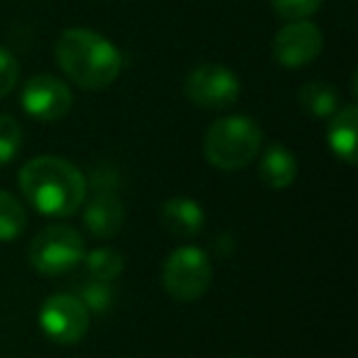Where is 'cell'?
Wrapping results in <instances>:
<instances>
[{
	"instance_id": "obj_11",
	"label": "cell",
	"mask_w": 358,
	"mask_h": 358,
	"mask_svg": "<svg viewBox=\"0 0 358 358\" xmlns=\"http://www.w3.org/2000/svg\"><path fill=\"white\" fill-rule=\"evenodd\" d=\"M159 219H162L164 229L177 238H194L204 229L206 214L199 201L189 199V196H174L162 204Z\"/></svg>"
},
{
	"instance_id": "obj_4",
	"label": "cell",
	"mask_w": 358,
	"mask_h": 358,
	"mask_svg": "<svg viewBox=\"0 0 358 358\" xmlns=\"http://www.w3.org/2000/svg\"><path fill=\"white\" fill-rule=\"evenodd\" d=\"M211 278L214 268L209 255L196 245H182L162 265V285L177 302H196L201 294H206Z\"/></svg>"
},
{
	"instance_id": "obj_3",
	"label": "cell",
	"mask_w": 358,
	"mask_h": 358,
	"mask_svg": "<svg viewBox=\"0 0 358 358\" xmlns=\"http://www.w3.org/2000/svg\"><path fill=\"white\" fill-rule=\"evenodd\" d=\"M263 128L248 115H226L211 123L204 138V155L211 167L236 172L253 162L263 150Z\"/></svg>"
},
{
	"instance_id": "obj_10",
	"label": "cell",
	"mask_w": 358,
	"mask_h": 358,
	"mask_svg": "<svg viewBox=\"0 0 358 358\" xmlns=\"http://www.w3.org/2000/svg\"><path fill=\"white\" fill-rule=\"evenodd\" d=\"M84 224L96 238H113L125 224V206L115 187H96V194L84 206Z\"/></svg>"
},
{
	"instance_id": "obj_17",
	"label": "cell",
	"mask_w": 358,
	"mask_h": 358,
	"mask_svg": "<svg viewBox=\"0 0 358 358\" xmlns=\"http://www.w3.org/2000/svg\"><path fill=\"white\" fill-rule=\"evenodd\" d=\"M79 299L84 302V307L89 309V312L106 314L110 307H113V299L115 297H113V287H110V282L89 278L79 287Z\"/></svg>"
},
{
	"instance_id": "obj_13",
	"label": "cell",
	"mask_w": 358,
	"mask_h": 358,
	"mask_svg": "<svg viewBox=\"0 0 358 358\" xmlns=\"http://www.w3.org/2000/svg\"><path fill=\"white\" fill-rule=\"evenodd\" d=\"M297 157L282 143H273L265 150H260L258 174L263 179V185H268L270 189H287L297 179Z\"/></svg>"
},
{
	"instance_id": "obj_7",
	"label": "cell",
	"mask_w": 358,
	"mask_h": 358,
	"mask_svg": "<svg viewBox=\"0 0 358 358\" xmlns=\"http://www.w3.org/2000/svg\"><path fill=\"white\" fill-rule=\"evenodd\" d=\"M40 329L50 341L74 346L89 334V309L76 294H52L40 307Z\"/></svg>"
},
{
	"instance_id": "obj_6",
	"label": "cell",
	"mask_w": 358,
	"mask_h": 358,
	"mask_svg": "<svg viewBox=\"0 0 358 358\" xmlns=\"http://www.w3.org/2000/svg\"><path fill=\"white\" fill-rule=\"evenodd\" d=\"M185 96L206 110H224L238 101L241 81L224 64H199L187 74Z\"/></svg>"
},
{
	"instance_id": "obj_20",
	"label": "cell",
	"mask_w": 358,
	"mask_h": 358,
	"mask_svg": "<svg viewBox=\"0 0 358 358\" xmlns=\"http://www.w3.org/2000/svg\"><path fill=\"white\" fill-rule=\"evenodd\" d=\"M17 79H20V64L13 57V52H8L6 47H0V99L15 89Z\"/></svg>"
},
{
	"instance_id": "obj_1",
	"label": "cell",
	"mask_w": 358,
	"mask_h": 358,
	"mask_svg": "<svg viewBox=\"0 0 358 358\" xmlns=\"http://www.w3.org/2000/svg\"><path fill=\"white\" fill-rule=\"evenodd\" d=\"M25 199L45 216H74L86 204L89 182L81 169L57 155H40L27 159L17 172Z\"/></svg>"
},
{
	"instance_id": "obj_19",
	"label": "cell",
	"mask_w": 358,
	"mask_h": 358,
	"mask_svg": "<svg viewBox=\"0 0 358 358\" xmlns=\"http://www.w3.org/2000/svg\"><path fill=\"white\" fill-rule=\"evenodd\" d=\"M275 15L282 20H307L322 8V0H270Z\"/></svg>"
},
{
	"instance_id": "obj_8",
	"label": "cell",
	"mask_w": 358,
	"mask_h": 358,
	"mask_svg": "<svg viewBox=\"0 0 358 358\" xmlns=\"http://www.w3.org/2000/svg\"><path fill=\"white\" fill-rule=\"evenodd\" d=\"M20 103L30 118L42 120V123H55L71 110L74 96L62 79L52 74H37L25 81Z\"/></svg>"
},
{
	"instance_id": "obj_18",
	"label": "cell",
	"mask_w": 358,
	"mask_h": 358,
	"mask_svg": "<svg viewBox=\"0 0 358 358\" xmlns=\"http://www.w3.org/2000/svg\"><path fill=\"white\" fill-rule=\"evenodd\" d=\"M22 145V125L13 115L0 113V167L15 159Z\"/></svg>"
},
{
	"instance_id": "obj_2",
	"label": "cell",
	"mask_w": 358,
	"mask_h": 358,
	"mask_svg": "<svg viewBox=\"0 0 358 358\" xmlns=\"http://www.w3.org/2000/svg\"><path fill=\"white\" fill-rule=\"evenodd\" d=\"M55 57L59 69L86 91L108 89L123 71V57L118 47L86 27H69L62 32Z\"/></svg>"
},
{
	"instance_id": "obj_9",
	"label": "cell",
	"mask_w": 358,
	"mask_h": 358,
	"mask_svg": "<svg viewBox=\"0 0 358 358\" xmlns=\"http://www.w3.org/2000/svg\"><path fill=\"white\" fill-rule=\"evenodd\" d=\"M324 35L314 22L309 20H289L280 27L273 40V57L278 64L287 69L307 66L322 55Z\"/></svg>"
},
{
	"instance_id": "obj_5",
	"label": "cell",
	"mask_w": 358,
	"mask_h": 358,
	"mask_svg": "<svg viewBox=\"0 0 358 358\" xmlns=\"http://www.w3.org/2000/svg\"><path fill=\"white\" fill-rule=\"evenodd\" d=\"M86 255L84 238L76 229L55 224L42 229L30 243V263L42 275H62L79 265Z\"/></svg>"
},
{
	"instance_id": "obj_14",
	"label": "cell",
	"mask_w": 358,
	"mask_h": 358,
	"mask_svg": "<svg viewBox=\"0 0 358 358\" xmlns=\"http://www.w3.org/2000/svg\"><path fill=\"white\" fill-rule=\"evenodd\" d=\"M299 106L307 110L312 118H331L341 106H338V91L327 81H307L297 94Z\"/></svg>"
},
{
	"instance_id": "obj_15",
	"label": "cell",
	"mask_w": 358,
	"mask_h": 358,
	"mask_svg": "<svg viewBox=\"0 0 358 358\" xmlns=\"http://www.w3.org/2000/svg\"><path fill=\"white\" fill-rule=\"evenodd\" d=\"M27 226V214L20 199L10 194V192L0 189V243L20 238V234Z\"/></svg>"
},
{
	"instance_id": "obj_12",
	"label": "cell",
	"mask_w": 358,
	"mask_h": 358,
	"mask_svg": "<svg viewBox=\"0 0 358 358\" xmlns=\"http://www.w3.org/2000/svg\"><path fill=\"white\" fill-rule=\"evenodd\" d=\"M327 140L331 152L346 164H356L358 152V108L353 103L338 108L331 115V123L327 130Z\"/></svg>"
},
{
	"instance_id": "obj_16",
	"label": "cell",
	"mask_w": 358,
	"mask_h": 358,
	"mask_svg": "<svg viewBox=\"0 0 358 358\" xmlns=\"http://www.w3.org/2000/svg\"><path fill=\"white\" fill-rule=\"evenodd\" d=\"M84 263L89 278L103 280V282H113L125 268V258L113 248H94L84 255Z\"/></svg>"
}]
</instances>
